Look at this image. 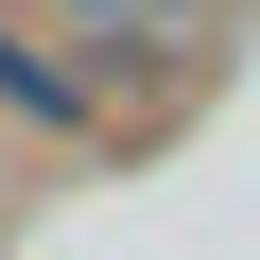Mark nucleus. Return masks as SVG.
<instances>
[{"mask_svg":"<svg viewBox=\"0 0 260 260\" xmlns=\"http://www.w3.org/2000/svg\"><path fill=\"white\" fill-rule=\"evenodd\" d=\"M208 18H225V0H70L52 35H70V70L104 87V70H156V52H174V35H208Z\"/></svg>","mask_w":260,"mask_h":260,"instance_id":"obj_1","label":"nucleus"},{"mask_svg":"<svg viewBox=\"0 0 260 260\" xmlns=\"http://www.w3.org/2000/svg\"><path fill=\"white\" fill-rule=\"evenodd\" d=\"M0 121H35V139H87V121H104V87L70 70V35H18V18H0Z\"/></svg>","mask_w":260,"mask_h":260,"instance_id":"obj_2","label":"nucleus"}]
</instances>
